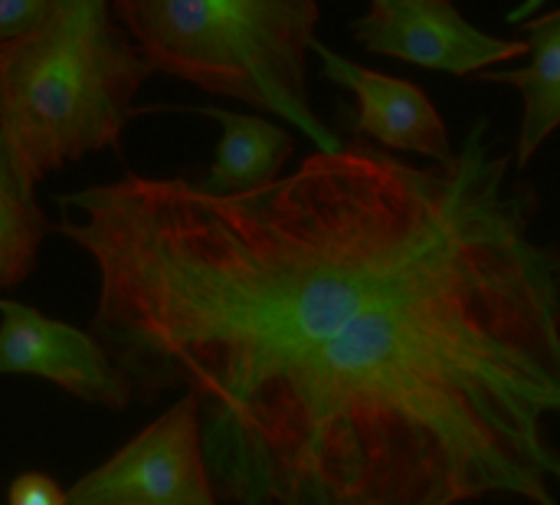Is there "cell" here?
I'll return each mask as SVG.
<instances>
[{"mask_svg": "<svg viewBox=\"0 0 560 505\" xmlns=\"http://www.w3.org/2000/svg\"><path fill=\"white\" fill-rule=\"evenodd\" d=\"M351 36L374 56L466 79L528 53L522 39L482 33L450 0H374L351 23Z\"/></svg>", "mask_w": 560, "mask_h": 505, "instance_id": "cell-5", "label": "cell"}, {"mask_svg": "<svg viewBox=\"0 0 560 505\" xmlns=\"http://www.w3.org/2000/svg\"><path fill=\"white\" fill-rule=\"evenodd\" d=\"M7 505H69V496L46 473H20L7 490Z\"/></svg>", "mask_w": 560, "mask_h": 505, "instance_id": "cell-12", "label": "cell"}, {"mask_svg": "<svg viewBox=\"0 0 560 505\" xmlns=\"http://www.w3.org/2000/svg\"><path fill=\"white\" fill-rule=\"evenodd\" d=\"M56 230L36 200V181L0 138V292L23 286L39 263L43 240Z\"/></svg>", "mask_w": 560, "mask_h": 505, "instance_id": "cell-10", "label": "cell"}, {"mask_svg": "<svg viewBox=\"0 0 560 505\" xmlns=\"http://www.w3.org/2000/svg\"><path fill=\"white\" fill-rule=\"evenodd\" d=\"M0 138L36 184L85 154L118 148L138 115L135 95L154 76L102 0H56L43 30L0 49Z\"/></svg>", "mask_w": 560, "mask_h": 505, "instance_id": "cell-2", "label": "cell"}, {"mask_svg": "<svg viewBox=\"0 0 560 505\" xmlns=\"http://www.w3.org/2000/svg\"><path fill=\"white\" fill-rule=\"evenodd\" d=\"M0 319V378H43L69 398L105 411H128L135 404L131 385L89 329L49 319L33 306L3 296Z\"/></svg>", "mask_w": 560, "mask_h": 505, "instance_id": "cell-6", "label": "cell"}, {"mask_svg": "<svg viewBox=\"0 0 560 505\" xmlns=\"http://www.w3.org/2000/svg\"><path fill=\"white\" fill-rule=\"evenodd\" d=\"M522 43L532 62L522 69H489L476 82H505L522 89L525 115L515 145V168H528L535 151L560 128V10H548L522 23Z\"/></svg>", "mask_w": 560, "mask_h": 505, "instance_id": "cell-9", "label": "cell"}, {"mask_svg": "<svg viewBox=\"0 0 560 505\" xmlns=\"http://www.w3.org/2000/svg\"><path fill=\"white\" fill-rule=\"evenodd\" d=\"M312 49L322 56V76L335 85L351 89L354 95V105H348L345 99L335 102L338 135L374 141L390 154H420L436 164L456 154L443 115L417 82L364 69L318 39Z\"/></svg>", "mask_w": 560, "mask_h": 505, "instance_id": "cell-7", "label": "cell"}, {"mask_svg": "<svg viewBox=\"0 0 560 505\" xmlns=\"http://www.w3.org/2000/svg\"><path fill=\"white\" fill-rule=\"evenodd\" d=\"M138 404L200 408L230 505H560V243L489 118L443 164L364 138L253 194H59Z\"/></svg>", "mask_w": 560, "mask_h": 505, "instance_id": "cell-1", "label": "cell"}, {"mask_svg": "<svg viewBox=\"0 0 560 505\" xmlns=\"http://www.w3.org/2000/svg\"><path fill=\"white\" fill-rule=\"evenodd\" d=\"M0 131H3V62H0Z\"/></svg>", "mask_w": 560, "mask_h": 505, "instance_id": "cell-13", "label": "cell"}, {"mask_svg": "<svg viewBox=\"0 0 560 505\" xmlns=\"http://www.w3.org/2000/svg\"><path fill=\"white\" fill-rule=\"evenodd\" d=\"M52 10L56 0H0V49L43 30Z\"/></svg>", "mask_w": 560, "mask_h": 505, "instance_id": "cell-11", "label": "cell"}, {"mask_svg": "<svg viewBox=\"0 0 560 505\" xmlns=\"http://www.w3.org/2000/svg\"><path fill=\"white\" fill-rule=\"evenodd\" d=\"M184 112L207 115V118L220 122V128H223L213 164L207 171L190 174L203 191H210V194H253V191H262L282 177V168L295 151V138L285 128H279L259 115L213 108V105H194Z\"/></svg>", "mask_w": 560, "mask_h": 505, "instance_id": "cell-8", "label": "cell"}, {"mask_svg": "<svg viewBox=\"0 0 560 505\" xmlns=\"http://www.w3.org/2000/svg\"><path fill=\"white\" fill-rule=\"evenodd\" d=\"M66 496L69 505H220L197 401L177 398L102 467L79 477Z\"/></svg>", "mask_w": 560, "mask_h": 505, "instance_id": "cell-4", "label": "cell"}, {"mask_svg": "<svg viewBox=\"0 0 560 505\" xmlns=\"http://www.w3.org/2000/svg\"><path fill=\"white\" fill-rule=\"evenodd\" d=\"M112 10L154 72L272 112L308 135L318 151L345 148V138L315 115L308 95L318 3L115 0Z\"/></svg>", "mask_w": 560, "mask_h": 505, "instance_id": "cell-3", "label": "cell"}]
</instances>
